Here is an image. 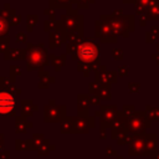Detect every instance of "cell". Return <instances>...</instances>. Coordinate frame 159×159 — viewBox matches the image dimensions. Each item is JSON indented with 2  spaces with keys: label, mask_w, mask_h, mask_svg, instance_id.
<instances>
[{
  "label": "cell",
  "mask_w": 159,
  "mask_h": 159,
  "mask_svg": "<svg viewBox=\"0 0 159 159\" xmlns=\"http://www.w3.org/2000/svg\"><path fill=\"white\" fill-rule=\"evenodd\" d=\"M125 2H130V1H134V0H124Z\"/></svg>",
  "instance_id": "obj_6"
},
{
  "label": "cell",
  "mask_w": 159,
  "mask_h": 159,
  "mask_svg": "<svg viewBox=\"0 0 159 159\" xmlns=\"http://www.w3.org/2000/svg\"><path fill=\"white\" fill-rule=\"evenodd\" d=\"M76 1L80 5V7H88V4L92 2L93 0H76Z\"/></svg>",
  "instance_id": "obj_5"
},
{
  "label": "cell",
  "mask_w": 159,
  "mask_h": 159,
  "mask_svg": "<svg viewBox=\"0 0 159 159\" xmlns=\"http://www.w3.org/2000/svg\"><path fill=\"white\" fill-rule=\"evenodd\" d=\"M9 29V22L4 17L0 16V35H4Z\"/></svg>",
  "instance_id": "obj_4"
},
{
  "label": "cell",
  "mask_w": 159,
  "mask_h": 159,
  "mask_svg": "<svg viewBox=\"0 0 159 159\" xmlns=\"http://www.w3.org/2000/svg\"><path fill=\"white\" fill-rule=\"evenodd\" d=\"M78 56L82 61H86V62L93 61L98 56V47L96 46V43L89 41L82 42L78 47Z\"/></svg>",
  "instance_id": "obj_1"
},
{
  "label": "cell",
  "mask_w": 159,
  "mask_h": 159,
  "mask_svg": "<svg viewBox=\"0 0 159 159\" xmlns=\"http://www.w3.org/2000/svg\"><path fill=\"white\" fill-rule=\"evenodd\" d=\"M72 1H75V0H51V6L52 7H63Z\"/></svg>",
  "instance_id": "obj_3"
},
{
  "label": "cell",
  "mask_w": 159,
  "mask_h": 159,
  "mask_svg": "<svg viewBox=\"0 0 159 159\" xmlns=\"http://www.w3.org/2000/svg\"><path fill=\"white\" fill-rule=\"evenodd\" d=\"M15 107V98L7 92H0V113L7 114Z\"/></svg>",
  "instance_id": "obj_2"
}]
</instances>
